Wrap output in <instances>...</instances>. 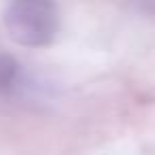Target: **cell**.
Instances as JSON below:
<instances>
[{
    "instance_id": "7a4b0ae2",
    "label": "cell",
    "mask_w": 155,
    "mask_h": 155,
    "mask_svg": "<svg viewBox=\"0 0 155 155\" xmlns=\"http://www.w3.org/2000/svg\"><path fill=\"white\" fill-rule=\"evenodd\" d=\"M24 85V70L11 58L0 53V96H13Z\"/></svg>"
},
{
    "instance_id": "3957f363",
    "label": "cell",
    "mask_w": 155,
    "mask_h": 155,
    "mask_svg": "<svg viewBox=\"0 0 155 155\" xmlns=\"http://www.w3.org/2000/svg\"><path fill=\"white\" fill-rule=\"evenodd\" d=\"M136 9L142 13V15H151L155 17V0H134Z\"/></svg>"
},
{
    "instance_id": "6da1fadb",
    "label": "cell",
    "mask_w": 155,
    "mask_h": 155,
    "mask_svg": "<svg viewBox=\"0 0 155 155\" xmlns=\"http://www.w3.org/2000/svg\"><path fill=\"white\" fill-rule=\"evenodd\" d=\"M5 26L17 45L47 47L58 32V7L53 0H9Z\"/></svg>"
}]
</instances>
